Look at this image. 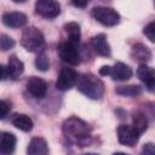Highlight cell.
I'll return each mask as SVG.
<instances>
[{
	"label": "cell",
	"instance_id": "6da1fadb",
	"mask_svg": "<svg viewBox=\"0 0 155 155\" xmlns=\"http://www.w3.org/2000/svg\"><path fill=\"white\" fill-rule=\"evenodd\" d=\"M63 134L69 143L79 147L87 145L91 138V127L87 122L78 117H69L63 124Z\"/></svg>",
	"mask_w": 155,
	"mask_h": 155
},
{
	"label": "cell",
	"instance_id": "7a4b0ae2",
	"mask_svg": "<svg viewBox=\"0 0 155 155\" xmlns=\"http://www.w3.org/2000/svg\"><path fill=\"white\" fill-rule=\"evenodd\" d=\"M78 90L91 99H99L104 93L103 81L93 74H82L78 75L76 84Z\"/></svg>",
	"mask_w": 155,
	"mask_h": 155
},
{
	"label": "cell",
	"instance_id": "3957f363",
	"mask_svg": "<svg viewBox=\"0 0 155 155\" xmlns=\"http://www.w3.org/2000/svg\"><path fill=\"white\" fill-rule=\"evenodd\" d=\"M21 45L29 52H38L45 45L44 34L35 27H29L23 30L21 38Z\"/></svg>",
	"mask_w": 155,
	"mask_h": 155
},
{
	"label": "cell",
	"instance_id": "277c9868",
	"mask_svg": "<svg viewBox=\"0 0 155 155\" xmlns=\"http://www.w3.org/2000/svg\"><path fill=\"white\" fill-rule=\"evenodd\" d=\"M91 15L97 22H99L105 27H113L120 22V15L111 7H105V6L94 7Z\"/></svg>",
	"mask_w": 155,
	"mask_h": 155
},
{
	"label": "cell",
	"instance_id": "5b68a950",
	"mask_svg": "<svg viewBox=\"0 0 155 155\" xmlns=\"http://www.w3.org/2000/svg\"><path fill=\"white\" fill-rule=\"evenodd\" d=\"M78 45L69 40L62 41L58 46V54L63 62L70 65H78L80 63V53L78 50Z\"/></svg>",
	"mask_w": 155,
	"mask_h": 155
},
{
	"label": "cell",
	"instance_id": "8992f818",
	"mask_svg": "<svg viewBox=\"0 0 155 155\" xmlns=\"http://www.w3.org/2000/svg\"><path fill=\"white\" fill-rule=\"evenodd\" d=\"M35 11L45 18H54L61 13V5L57 0H36Z\"/></svg>",
	"mask_w": 155,
	"mask_h": 155
},
{
	"label": "cell",
	"instance_id": "52a82bcc",
	"mask_svg": "<svg viewBox=\"0 0 155 155\" xmlns=\"http://www.w3.org/2000/svg\"><path fill=\"white\" fill-rule=\"evenodd\" d=\"M140 133L131 125H120L117 127V139L126 147H133L137 144Z\"/></svg>",
	"mask_w": 155,
	"mask_h": 155
},
{
	"label": "cell",
	"instance_id": "ba28073f",
	"mask_svg": "<svg viewBox=\"0 0 155 155\" xmlns=\"http://www.w3.org/2000/svg\"><path fill=\"white\" fill-rule=\"evenodd\" d=\"M76 80H78V74L74 69L62 68L56 81V87L61 91H68L76 84Z\"/></svg>",
	"mask_w": 155,
	"mask_h": 155
},
{
	"label": "cell",
	"instance_id": "9c48e42d",
	"mask_svg": "<svg viewBox=\"0 0 155 155\" xmlns=\"http://www.w3.org/2000/svg\"><path fill=\"white\" fill-rule=\"evenodd\" d=\"M27 91L35 98H44L47 93V82L38 76H31L27 81Z\"/></svg>",
	"mask_w": 155,
	"mask_h": 155
},
{
	"label": "cell",
	"instance_id": "30bf717a",
	"mask_svg": "<svg viewBox=\"0 0 155 155\" xmlns=\"http://www.w3.org/2000/svg\"><path fill=\"white\" fill-rule=\"evenodd\" d=\"M137 76L138 79L145 85L147 90L153 92L155 87V71L153 68L148 67L145 63H142L137 69Z\"/></svg>",
	"mask_w": 155,
	"mask_h": 155
},
{
	"label": "cell",
	"instance_id": "8fae6325",
	"mask_svg": "<svg viewBox=\"0 0 155 155\" xmlns=\"http://www.w3.org/2000/svg\"><path fill=\"white\" fill-rule=\"evenodd\" d=\"M2 23L10 28H22L27 24L28 18L22 12H6L1 17Z\"/></svg>",
	"mask_w": 155,
	"mask_h": 155
},
{
	"label": "cell",
	"instance_id": "7c38bea8",
	"mask_svg": "<svg viewBox=\"0 0 155 155\" xmlns=\"http://www.w3.org/2000/svg\"><path fill=\"white\" fill-rule=\"evenodd\" d=\"M91 46L97 54H99L102 57H109L110 56V46H109L107 36L104 34L94 35L91 39Z\"/></svg>",
	"mask_w": 155,
	"mask_h": 155
},
{
	"label": "cell",
	"instance_id": "4fadbf2b",
	"mask_svg": "<svg viewBox=\"0 0 155 155\" xmlns=\"http://www.w3.org/2000/svg\"><path fill=\"white\" fill-rule=\"evenodd\" d=\"M132 74H133L132 69L122 62H117V63H115L114 67H110V73H109V75L113 78V80H116V81L128 80L132 76Z\"/></svg>",
	"mask_w": 155,
	"mask_h": 155
},
{
	"label": "cell",
	"instance_id": "5bb4252c",
	"mask_svg": "<svg viewBox=\"0 0 155 155\" xmlns=\"http://www.w3.org/2000/svg\"><path fill=\"white\" fill-rule=\"evenodd\" d=\"M24 71V64L17 56H11L8 58V63L6 67V74L7 78H11L13 80L18 79Z\"/></svg>",
	"mask_w": 155,
	"mask_h": 155
},
{
	"label": "cell",
	"instance_id": "9a60e30c",
	"mask_svg": "<svg viewBox=\"0 0 155 155\" xmlns=\"http://www.w3.org/2000/svg\"><path fill=\"white\" fill-rule=\"evenodd\" d=\"M16 137L10 132H0V154L8 155L15 151L16 148Z\"/></svg>",
	"mask_w": 155,
	"mask_h": 155
},
{
	"label": "cell",
	"instance_id": "2e32d148",
	"mask_svg": "<svg viewBox=\"0 0 155 155\" xmlns=\"http://www.w3.org/2000/svg\"><path fill=\"white\" fill-rule=\"evenodd\" d=\"M27 153L29 155H46L48 154L47 142L41 137H35L29 142Z\"/></svg>",
	"mask_w": 155,
	"mask_h": 155
},
{
	"label": "cell",
	"instance_id": "e0dca14e",
	"mask_svg": "<svg viewBox=\"0 0 155 155\" xmlns=\"http://www.w3.org/2000/svg\"><path fill=\"white\" fill-rule=\"evenodd\" d=\"M131 56L133 57V59H136L138 62H142V63H145V62L150 61V58H151V51L145 45L137 44V45H134L132 47Z\"/></svg>",
	"mask_w": 155,
	"mask_h": 155
},
{
	"label": "cell",
	"instance_id": "ac0fdd59",
	"mask_svg": "<svg viewBox=\"0 0 155 155\" xmlns=\"http://www.w3.org/2000/svg\"><path fill=\"white\" fill-rule=\"evenodd\" d=\"M12 124H13V126H16L18 130H21L23 132L31 131V128L34 126L33 120L25 114H16L12 117Z\"/></svg>",
	"mask_w": 155,
	"mask_h": 155
},
{
	"label": "cell",
	"instance_id": "d6986e66",
	"mask_svg": "<svg viewBox=\"0 0 155 155\" xmlns=\"http://www.w3.org/2000/svg\"><path fill=\"white\" fill-rule=\"evenodd\" d=\"M64 30L68 34V40L75 44L80 42V38H81V30H80V25L76 22H69L67 24H64Z\"/></svg>",
	"mask_w": 155,
	"mask_h": 155
},
{
	"label": "cell",
	"instance_id": "ffe728a7",
	"mask_svg": "<svg viewBox=\"0 0 155 155\" xmlns=\"http://www.w3.org/2000/svg\"><path fill=\"white\" fill-rule=\"evenodd\" d=\"M133 127L140 134L148 128V120H147V116L143 113H140V111L134 113V115H133Z\"/></svg>",
	"mask_w": 155,
	"mask_h": 155
},
{
	"label": "cell",
	"instance_id": "44dd1931",
	"mask_svg": "<svg viewBox=\"0 0 155 155\" xmlns=\"http://www.w3.org/2000/svg\"><path fill=\"white\" fill-rule=\"evenodd\" d=\"M142 88L137 85H131V86H120L116 88V93L121 94V96H126V97H134L140 94Z\"/></svg>",
	"mask_w": 155,
	"mask_h": 155
},
{
	"label": "cell",
	"instance_id": "7402d4cb",
	"mask_svg": "<svg viewBox=\"0 0 155 155\" xmlns=\"http://www.w3.org/2000/svg\"><path fill=\"white\" fill-rule=\"evenodd\" d=\"M35 67H36V69H39L41 71L48 70V68H50V61H48V57L44 52L42 53H39V56L36 57V59H35Z\"/></svg>",
	"mask_w": 155,
	"mask_h": 155
},
{
	"label": "cell",
	"instance_id": "603a6c76",
	"mask_svg": "<svg viewBox=\"0 0 155 155\" xmlns=\"http://www.w3.org/2000/svg\"><path fill=\"white\" fill-rule=\"evenodd\" d=\"M15 46V40L6 35V34H1L0 35V50L1 51H8Z\"/></svg>",
	"mask_w": 155,
	"mask_h": 155
},
{
	"label": "cell",
	"instance_id": "cb8c5ba5",
	"mask_svg": "<svg viewBox=\"0 0 155 155\" xmlns=\"http://www.w3.org/2000/svg\"><path fill=\"white\" fill-rule=\"evenodd\" d=\"M144 35L149 39V41L151 42H155V23L154 22H150L143 30Z\"/></svg>",
	"mask_w": 155,
	"mask_h": 155
},
{
	"label": "cell",
	"instance_id": "d4e9b609",
	"mask_svg": "<svg viewBox=\"0 0 155 155\" xmlns=\"http://www.w3.org/2000/svg\"><path fill=\"white\" fill-rule=\"evenodd\" d=\"M8 111H10V105L5 101L0 99V120H2L8 114Z\"/></svg>",
	"mask_w": 155,
	"mask_h": 155
},
{
	"label": "cell",
	"instance_id": "484cf974",
	"mask_svg": "<svg viewBox=\"0 0 155 155\" xmlns=\"http://www.w3.org/2000/svg\"><path fill=\"white\" fill-rule=\"evenodd\" d=\"M90 1H91V0H71L73 5L76 6V7H80V8L86 7V6L90 4Z\"/></svg>",
	"mask_w": 155,
	"mask_h": 155
},
{
	"label": "cell",
	"instance_id": "4316f807",
	"mask_svg": "<svg viewBox=\"0 0 155 155\" xmlns=\"http://www.w3.org/2000/svg\"><path fill=\"white\" fill-rule=\"evenodd\" d=\"M154 151H155V149H154V144H153V143H147V144H144V147H143V153H144V154L153 155Z\"/></svg>",
	"mask_w": 155,
	"mask_h": 155
},
{
	"label": "cell",
	"instance_id": "83f0119b",
	"mask_svg": "<svg viewBox=\"0 0 155 155\" xmlns=\"http://www.w3.org/2000/svg\"><path fill=\"white\" fill-rule=\"evenodd\" d=\"M109 73H110V67H109V65H103V67L99 69V74L103 75V76L109 75Z\"/></svg>",
	"mask_w": 155,
	"mask_h": 155
},
{
	"label": "cell",
	"instance_id": "f1b7e54d",
	"mask_svg": "<svg viewBox=\"0 0 155 155\" xmlns=\"http://www.w3.org/2000/svg\"><path fill=\"white\" fill-rule=\"evenodd\" d=\"M6 76H7V74H6V68L0 64V80H4Z\"/></svg>",
	"mask_w": 155,
	"mask_h": 155
},
{
	"label": "cell",
	"instance_id": "f546056e",
	"mask_svg": "<svg viewBox=\"0 0 155 155\" xmlns=\"http://www.w3.org/2000/svg\"><path fill=\"white\" fill-rule=\"evenodd\" d=\"M12 1H15V2H24L27 0H12Z\"/></svg>",
	"mask_w": 155,
	"mask_h": 155
}]
</instances>
